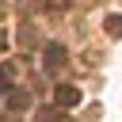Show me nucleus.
<instances>
[{"mask_svg":"<svg viewBox=\"0 0 122 122\" xmlns=\"http://www.w3.org/2000/svg\"><path fill=\"white\" fill-rule=\"evenodd\" d=\"M53 103H57V107H76V103H80V88H72V84H61V88L53 92Z\"/></svg>","mask_w":122,"mask_h":122,"instance_id":"1","label":"nucleus"},{"mask_svg":"<svg viewBox=\"0 0 122 122\" xmlns=\"http://www.w3.org/2000/svg\"><path fill=\"white\" fill-rule=\"evenodd\" d=\"M65 61V46H57V42H50L46 46V69H57Z\"/></svg>","mask_w":122,"mask_h":122,"instance_id":"2","label":"nucleus"},{"mask_svg":"<svg viewBox=\"0 0 122 122\" xmlns=\"http://www.w3.org/2000/svg\"><path fill=\"white\" fill-rule=\"evenodd\" d=\"M8 107H11V111H27V107H30V95L19 92V88H11V92H8Z\"/></svg>","mask_w":122,"mask_h":122,"instance_id":"3","label":"nucleus"},{"mask_svg":"<svg viewBox=\"0 0 122 122\" xmlns=\"http://www.w3.org/2000/svg\"><path fill=\"white\" fill-rule=\"evenodd\" d=\"M107 34L111 38H122V15H107Z\"/></svg>","mask_w":122,"mask_h":122,"instance_id":"4","label":"nucleus"},{"mask_svg":"<svg viewBox=\"0 0 122 122\" xmlns=\"http://www.w3.org/2000/svg\"><path fill=\"white\" fill-rule=\"evenodd\" d=\"M38 122H65V114H57V111H42Z\"/></svg>","mask_w":122,"mask_h":122,"instance_id":"5","label":"nucleus"},{"mask_svg":"<svg viewBox=\"0 0 122 122\" xmlns=\"http://www.w3.org/2000/svg\"><path fill=\"white\" fill-rule=\"evenodd\" d=\"M0 50H8V34L4 30H0Z\"/></svg>","mask_w":122,"mask_h":122,"instance_id":"6","label":"nucleus"}]
</instances>
